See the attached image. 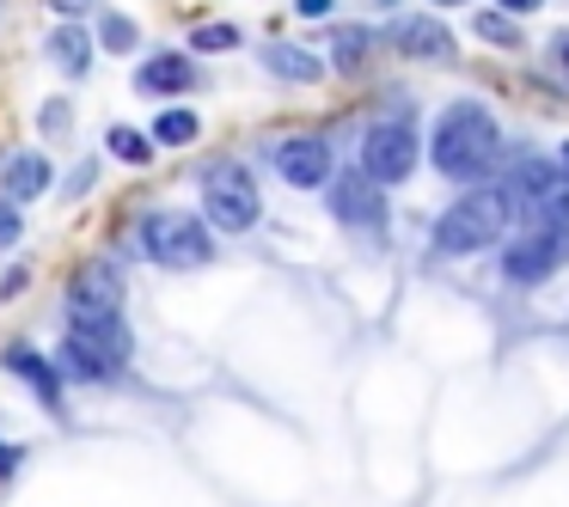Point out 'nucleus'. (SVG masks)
Here are the masks:
<instances>
[{
	"label": "nucleus",
	"instance_id": "obj_1",
	"mask_svg": "<svg viewBox=\"0 0 569 507\" xmlns=\"http://www.w3.org/2000/svg\"><path fill=\"white\" fill-rule=\"evenodd\" d=\"M496 141H502L496 116L483 111L478 99H453V104L441 111V123H435V135H429V160H435V172H441V178L471 184V178L490 172Z\"/></svg>",
	"mask_w": 569,
	"mask_h": 507
},
{
	"label": "nucleus",
	"instance_id": "obj_2",
	"mask_svg": "<svg viewBox=\"0 0 569 507\" xmlns=\"http://www.w3.org/2000/svg\"><path fill=\"white\" fill-rule=\"evenodd\" d=\"M68 336H62V367L74 379H111L129 361V331L117 312H68Z\"/></svg>",
	"mask_w": 569,
	"mask_h": 507
},
{
	"label": "nucleus",
	"instance_id": "obj_3",
	"mask_svg": "<svg viewBox=\"0 0 569 507\" xmlns=\"http://www.w3.org/2000/svg\"><path fill=\"white\" fill-rule=\"evenodd\" d=\"M508 214H515V209H508L502 190H466V196L435 221V251H447V257L490 251L496 239L508 233Z\"/></svg>",
	"mask_w": 569,
	"mask_h": 507
},
{
	"label": "nucleus",
	"instance_id": "obj_4",
	"mask_svg": "<svg viewBox=\"0 0 569 507\" xmlns=\"http://www.w3.org/2000/svg\"><path fill=\"white\" fill-rule=\"evenodd\" d=\"M141 251H148L160 270H202L214 257V239L197 214H153L141 226Z\"/></svg>",
	"mask_w": 569,
	"mask_h": 507
},
{
	"label": "nucleus",
	"instance_id": "obj_5",
	"mask_svg": "<svg viewBox=\"0 0 569 507\" xmlns=\"http://www.w3.org/2000/svg\"><path fill=\"white\" fill-rule=\"evenodd\" d=\"M258 184H251L246 165H209L202 172V214H209V226H221V233H251L258 226Z\"/></svg>",
	"mask_w": 569,
	"mask_h": 507
},
{
	"label": "nucleus",
	"instance_id": "obj_6",
	"mask_svg": "<svg viewBox=\"0 0 569 507\" xmlns=\"http://www.w3.org/2000/svg\"><path fill=\"white\" fill-rule=\"evenodd\" d=\"M563 263H569V221H539L532 233H520L515 245H508L502 275L515 287H539V282H551Z\"/></svg>",
	"mask_w": 569,
	"mask_h": 507
},
{
	"label": "nucleus",
	"instance_id": "obj_7",
	"mask_svg": "<svg viewBox=\"0 0 569 507\" xmlns=\"http://www.w3.org/2000/svg\"><path fill=\"white\" fill-rule=\"evenodd\" d=\"M502 196H508V209H527L532 221H569V172L563 165L520 160L515 184H508Z\"/></svg>",
	"mask_w": 569,
	"mask_h": 507
},
{
	"label": "nucleus",
	"instance_id": "obj_8",
	"mask_svg": "<svg viewBox=\"0 0 569 507\" xmlns=\"http://www.w3.org/2000/svg\"><path fill=\"white\" fill-rule=\"evenodd\" d=\"M361 172L373 184H405L417 172V129L410 123H373L361 135Z\"/></svg>",
	"mask_w": 569,
	"mask_h": 507
},
{
	"label": "nucleus",
	"instance_id": "obj_9",
	"mask_svg": "<svg viewBox=\"0 0 569 507\" xmlns=\"http://www.w3.org/2000/svg\"><path fill=\"white\" fill-rule=\"evenodd\" d=\"M386 184H373L368 172H331V214L356 233H380L386 226Z\"/></svg>",
	"mask_w": 569,
	"mask_h": 507
},
{
	"label": "nucleus",
	"instance_id": "obj_10",
	"mask_svg": "<svg viewBox=\"0 0 569 507\" xmlns=\"http://www.w3.org/2000/svg\"><path fill=\"white\" fill-rule=\"evenodd\" d=\"M276 178L295 190H325L331 184V141H319V135L276 141Z\"/></svg>",
	"mask_w": 569,
	"mask_h": 507
},
{
	"label": "nucleus",
	"instance_id": "obj_11",
	"mask_svg": "<svg viewBox=\"0 0 569 507\" xmlns=\"http://www.w3.org/2000/svg\"><path fill=\"white\" fill-rule=\"evenodd\" d=\"M190 87H202V74H197L190 55H148L141 74H136L141 99H178V92H190Z\"/></svg>",
	"mask_w": 569,
	"mask_h": 507
},
{
	"label": "nucleus",
	"instance_id": "obj_12",
	"mask_svg": "<svg viewBox=\"0 0 569 507\" xmlns=\"http://www.w3.org/2000/svg\"><path fill=\"white\" fill-rule=\"evenodd\" d=\"M392 43L422 62H453V31L441 19H405V26H392Z\"/></svg>",
	"mask_w": 569,
	"mask_h": 507
},
{
	"label": "nucleus",
	"instance_id": "obj_13",
	"mask_svg": "<svg viewBox=\"0 0 569 507\" xmlns=\"http://www.w3.org/2000/svg\"><path fill=\"white\" fill-rule=\"evenodd\" d=\"M123 306V282H117V270H80L74 287H68V312H117Z\"/></svg>",
	"mask_w": 569,
	"mask_h": 507
},
{
	"label": "nucleus",
	"instance_id": "obj_14",
	"mask_svg": "<svg viewBox=\"0 0 569 507\" xmlns=\"http://www.w3.org/2000/svg\"><path fill=\"white\" fill-rule=\"evenodd\" d=\"M43 190H50V165H43V153H13V160H7V172H0V196L38 202Z\"/></svg>",
	"mask_w": 569,
	"mask_h": 507
},
{
	"label": "nucleus",
	"instance_id": "obj_15",
	"mask_svg": "<svg viewBox=\"0 0 569 507\" xmlns=\"http://www.w3.org/2000/svg\"><path fill=\"white\" fill-rule=\"evenodd\" d=\"M7 367H19V379H26L31 392L43 397V404H62V373H56L43 355H31L26 343H13V348H7Z\"/></svg>",
	"mask_w": 569,
	"mask_h": 507
},
{
	"label": "nucleus",
	"instance_id": "obj_16",
	"mask_svg": "<svg viewBox=\"0 0 569 507\" xmlns=\"http://www.w3.org/2000/svg\"><path fill=\"white\" fill-rule=\"evenodd\" d=\"M263 68H270L276 80H295V87H312V80H325V62L307 50H295V43H270L263 50Z\"/></svg>",
	"mask_w": 569,
	"mask_h": 507
},
{
	"label": "nucleus",
	"instance_id": "obj_17",
	"mask_svg": "<svg viewBox=\"0 0 569 507\" xmlns=\"http://www.w3.org/2000/svg\"><path fill=\"white\" fill-rule=\"evenodd\" d=\"M50 55L62 62V74H68V80H80V74H87V62H92V43H87V31L62 26V31L50 38Z\"/></svg>",
	"mask_w": 569,
	"mask_h": 507
},
{
	"label": "nucleus",
	"instance_id": "obj_18",
	"mask_svg": "<svg viewBox=\"0 0 569 507\" xmlns=\"http://www.w3.org/2000/svg\"><path fill=\"white\" fill-rule=\"evenodd\" d=\"M197 116L190 111H160L153 116V148H190V141H197Z\"/></svg>",
	"mask_w": 569,
	"mask_h": 507
},
{
	"label": "nucleus",
	"instance_id": "obj_19",
	"mask_svg": "<svg viewBox=\"0 0 569 507\" xmlns=\"http://www.w3.org/2000/svg\"><path fill=\"white\" fill-rule=\"evenodd\" d=\"M111 153H117L123 165H148V160H153V135H141V129L117 123V129H111Z\"/></svg>",
	"mask_w": 569,
	"mask_h": 507
},
{
	"label": "nucleus",
	"instance_id": "obj_20",
	"mask_svg": "<svg viewBox=\"0 0 569 507\" xmlns=\"http://www.w3.org/2000/svg\"><path fill=\"white\" fill-rule=\"evenodd\" d=\"M99 43H104V50H117V55H129V50L141 43L136 19H129V13H104V26H99Z\"/></svg>",
	"mask_w": 569,
	"mask_h": 507
},
{
	"label": "nucleus",
	"instance_id": "obj_21",
	"mask_svg": "<svg viewBox=\"0 0 569 507\" xmlns=\"http://www.w3.org/2000/svg\"><path fill=\"white\" fill-rule=\"evenodd\" d=\"M471 31H478L483 43H496V50H520V31H515V19H508V13H478V26H471Z\"/></svg>",
	"mask_w": 569,
	"mask_h": 507
},
{
	"label": "nucleus",
	"instance_id": "obj_22",
	"mask_svg": "<svg viewBox=\"0 0 569 507\" xmlns=\"http://www.w3.org/2000/svg\"><path fill=\"white\" fill-rule=\"evenodd\" d=\"M361 62H368V31H361V26L337 31V68H343V74H356Z\"/></svg>",
	"mask_w": 569,
	"mask_h": 507
},
{
	"label": "nucleus",
	"instance_id": "obj_23",
	"mask_svg": "<svg viewBox=\"0 0 569 507\" xmlns=\"http://www.w3.org/2000/svg\"><path fill=\"white\" fill-rule=\"evenodd\" d=\"M190 43H197V50H239V31L233 26H197Z\"/></svg>",
	"mask_w": 569,
	"mask_h": 507
},
{
	"label": "nucleus",
	"instance_id": "obj_24",
	"mask_svg": "<svg viewBox=\"0 0 569 507\" xmlns=\"http://www.w3.org/2000/svg\"><path fill=\"white\" fill-rule=\"evenodd\" d=\"M19 233H26V226H19V202H13V196H0V245H13Z\"/></svg>",
	"mask_w": 569,
	"mask_h": 507
},
{
	"label": "nucleus",
	"instance_id": "obj_25",
	"mask_svg": "<svg viewBox=\"0 0 569 507\" xmlns=\"http://www.w3.org/2000/svg\"><path fill=\"white\" fill-rule=\"evenodd\" d=\"M68 129V104H43V135H62Z\"/></svg>",
	"mask_w": 569,
	"mask_h": 507
},
{
	"label": "nucleus",
	"instance_id": "obj_26",
	"mask_svg": "<svg viewBox=\"0 0 569 507\" xmlns=\"http://www.w3.org/2000/svg\"><path fill=\"white\" fill-rule=\"evenodd\" d=\"M43 7H50V13H62V19H74V13H92L99 0H43Z\"/></svg>",
	"mask_w": 569,
	"mask_h": 507
},
{
	"label": "nucleus",
	"instance_id": "obj_27",
	"mask_svg": "<svg viewBox=\"0 0 569 507\" xmlns=\"http://www.w3.org/2000/svg\"><path fill=\"white\" fill-rule=\"evenodd\" d=\"M539 7H545V0H502L508 19H527V13H539Z\"/></svg>",
	"mask_w": 569,
	"mask_h": 507
},
{
	"label": "nucleus",
	"instance_id": "obj_28",
	"mask_svg": "<svg viewBox=\"0 0 569 507\" xmlns=\"http://www.w3.org/2000/svg\"><path fill=\"white\" fill-rule=\"evenodd\" d=\"M295 13H307V19H325V13H331V0H295Z\"/></svg>",
	"mask_w": 569,
	"mask_h": 507
},
{
	"label": "nucleus",
	"instance_id": "obj_29",
	"mask_svg": "<svg viewBox=\"0 0 569 507\" xmlns=\"http://www.w3.org/2000/svg\"><path fill=\"white\" fill-rule=\"evenodd\" d=\"M19 458H26L19 446H0V477H13V470H19Z\"/></svg>",
	"mask_w": 569,
	"mask_h": 507
},
{
	"label": "nucleus",
	"instance_id": "obj_30",
	"mask_svg": "<svg viewBox=\"0 0 569 507\" xmlns=\"http://www.w3.org/2000/svg\"><path fill=\"white\" fill-rule=\"evenodd\" d=\"M557 62L569 68V31H563V38H557Z\"/></svg>",
	"mask_w": 569,
	"mask_h": 507
},
{
	"label": "nucleus",
	"instance_id": "obj_31",
	"mask_svg": "<svg viewBox=\"0 0 569 507\" xmlns=\"http://www.w3.org/2000/svg\"><path fill=\"white\" fill-rule=\"evenodd\" d=\"M557 165H563V172H569V141H563V153H557Z\"/></svg>",
	"mask_w": 569,
	"mask_h": 507
},
{
	"label": "nucleus",
	"instance_id": "obj_32",
	"mask_svg": "<svg viewBox=\"0 0 569 507\" xmlns=\"http://www.w3.org/2000/svg\"><path fill=\"white\" fill-rule=\"evenodd\" d=\"M435 7H466V0H435Z\"/></svg>",
	"mask_w": 569,
	"mask_h": 507
}]
</instances>
